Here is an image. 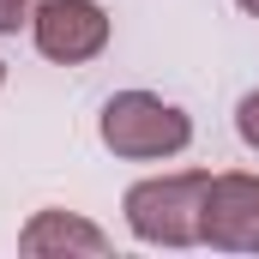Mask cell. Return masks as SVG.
<instances>
[{"label": "cell", "mask_w": 259, "mask_h": 259, "mask_svg": "<svg viewBox=\"0 0 259 259\" xmlns=\"http://www.w3.org/2000/svg\"><path fill=\"white\" fill-rule=\"evenodd\" d=\"M30 36L49 61L78 66V61H97L109 49V12L97 0H42L30 12Z\"/></svg>", "instance_id": "3957f363"}, {"label": "cell", "mask_w": 259, "mask_h": 259, "mask_svg": "<svg viewBox=\"0 0 259 259\" xmlns=\"http://www.w3.org/2000/svg\"><path fill=\"white\" fill-rule=\"evenodd\" d=\"M235 6H241V12H253V18H259V0H235Z\"/></svg>", "instance_id": "ba28073f"}, {"label": "cell", "mask_w": 259, "mask_h": 259, "mask_svg": "<svg viewBox=\"0 0 259 259\" xmlns=\"http://www.w3.org/2000/svg\"><path fill=\"white\" fill-rule=\"evenodd\" d=\"M205 241L223 253H259V175H211Z\"/></svg>", "instance_id": "277c9868"}, {"label": "cell", "mask_w": 259, "mask_h": 259, "mask_svg": "<svg viewBox=\"0 0 259 259\" xmlns=\"http://www.w3.org/2000/svg\"><path fill=\"white\" fill-rule=\"evenodd\" d=\"M0 84H6V66H0Z\"/></svg>", "instance_id": "9c48e42d"}, {"label": "cell", "mask_w": 259, "mask_h": 259, "mask_svg": "<svg viewBox=\"0 0 259 259\" xmlns=\"http://www.w3.org/2000/svg\"><path fill=\"white\" fill-rule=\"evenodd\" d=\"M205 193H211V175L205 169H181V175H151V181H133L121 211H127V229L151 247H193L205 241Z\"/></svg>", "instance_id": "6da1fadb"}, {"label": "cell", "mask_w": 259, "mask_h": 259, "mask_svg": "<svg viewBox=\"0 0 259 259\" xmlns=\"http://www.w3.org/2000/svg\"><path fill=\"white\" fill-rule=\"evenodd\" d=\"M97 133L115 157L127 163H157V157H175L193 145V121L187 109L163 103L157 91H115L97 115Z\"/></svg>", "instance_id": "7a4b0ae2"}, {"label": "cell", "mask_w": 259, "mask_h": 259, "mask_svg": "<svg viewBox=\"0 0 259 259\" xmlns=\"http://www.w3.org/2000/svg\"><path fill=\"white\" fill-rule=\"evenodd\" d=\"M235 133H241L247 151H259V91H247V97L235 103Z\"/></svg>", "instance_id": "8992f818"}, {"label": "cell", "mask_w": 259, "mask_h": 259, "mask_svg": "<svg viewBox=\"0 0 259 259\" xmlns=\"http://www.w3.org/2000/svg\"><path fill=\"white\" fill-rule=\"evenodd\" d=\"M18 253L30 259H49V253H109V235L97 229V223H84V217H72V211H36L30 223H24V235H18Z\"/></svg>", "instance_id": "5b68a950"}, {"label": "cell", "mask_w": 259, "mask_h": 259, "mask_svg": "<svg viewBox=\"0 0 259 259\" xmlns=\"http://www.w3.org/2000/svg\"><path fill=\"white\" fill-rule=\"evenodd\" d=\"M36 0H0V36H18V24H30Z\"/></svg>", "instance_id": "52a82bcc"}]
</instances>
